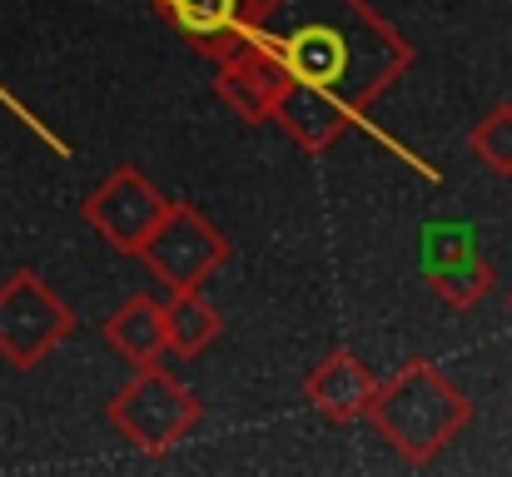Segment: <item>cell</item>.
Here are the masks:
<instances>
[{
    "label": "cell",
    "mask_w": 512,
    "mask_h": 477,
    "mask_svg": "<svg viewBox=\"0 0 512 477\" xmlns=\"http://www.w3.org/2000/svg\"><path fill=\"white\" fill-rule=\"evenodd\" d=\"M249 50L274 70V125H284L299 150L319 155L343 130H368L403 155L378 125H368V105L413 65V45L368 0H259ZM403 159L438 179L423 159Z\"/></svg>",
    "instance_id": "1"
},
{
    "label": "cell",
    "mask_w": 512,
    "mask_h": 477,
    "mask_svg": "<svg viewBox=\"0 0 512 477\" xmlns=\"http://www.w3.org/2000/svg\"><path fill=\"white\" fill-rule=\"evenodd\" d=\"M368 418H373V428L383 433V443H388L403 463L423 468V463H433V458L473 423V403H468L433 363L413 358V363H403L388 383H378Z\"/></svg>",
    "instance_id": "2"
},
{
    "label": "cell",
    "mask_w": 512,
    "mask_h": 477,
    "mask_svg": "<svg viewBox=\"0 0 512 477\" xmlns=\"http://www.w3.org/2000/svg\"><path fill=\"white\" fill-rule=\"evenodd\" d=\"M105 418L130 438L135 453L160 458V453L179 448V443L199 428L204 408H199V398L174 378L170 368L155 358V363H135V378L110 398Z\"/></svg>",
    "instance_id": "3"
},
{
    "label": "cell",
    "mask_w": 512,
    "mask_h": 477,
    "mask_svg": "<svg viewBox=\"0 0 512 477\" xmlns=\"http://www.w3.org/2000/svg\"><path fill=\"white\" fill-rule=\"evenodd\" d=\"M140 259L155 269V279L165 289H199L224 259H229V239L194 209L170 199L165 219L150 229V239L140 244Z\"/></svg>",
    "instance_id": "4"
},
{
    "label": "cell",
    "mask_w": 512,
    "mask_h": 477,
    "mask_svg": "<svg viewBox=\"0 0 512 477\" xmlns=\"http://www.w3.org/2000/svg\"><path fill=\"white\" fill-rule=\"evenodd\" d=\"M75 314L40 284V274H15L0 289V353L10 368H35L55 343H65Z\"/></svg>",
    "instance_id": "5"
},
{
    "label": "cell",
    "mask_w": 512,
    "mask_h": 477,
    "mask_svg": "<svg viewBox=\"0 0 512 477\" xmlns=\"http://www.w3.org/2000/svg\"><path fill=\"white\" fill-rule=\"evenodd\" d=\"M165 209H170V199H165L135 164H120V169L90 194L85 224H90L105 244H115L120 254H140V244H145L150 229L165 219Z\"/></svg>",
    "instance_id": "6"
},
{
    "label": "cell",
    "mask_w": 512,
    "mask_h": 477,
    "mask_svg": "<svg viewBox=\"0 0 512 477\" xmlns=\"http://www.w3.org/2000/svg\"><path fill=\"white\" fill-rule=\"evenodd\" d=\"M174 30L209 60H229L249 45V20L259 0H155Z\"/></svg>",
    "instance_id": "7"
},
{
    "label": "cell",
    "mask_w": 512,
    "mask_h": 477,
    "mask_svg": "<svg viewBox=\"0 0 512 477\" xmlns=\"http://www.w3.org/2000/svg\"><path fill=\"white\" fill-rule=\"evenodd\" d=\"M373 393H378V378L353 353H329L324 363H314L304 373V398L329 423H358V418H368Z\"/></svg>",
    "instance_id": "8"
},
{
    "label": "cell",
    "mask_w": 512,
    "mask_h": 477,
    "mask_svg": "<svg viewBox=\"0 0 512 477\" xmlns=\"http://www.w3.org/2000/svg\"><path fill=\"white\" fill-rule=\"evenodd\" d=\"M214 95H219V105L234 115V120H244V125H264V120H274V95H279V80H274V70L244 45L239 55H229V60H219V75H214Z\"/></svg>",
    "instance_id": "9"
},
{
    "label": "cell",
    "mask_w": 512,
    "mask_h": 477,
    "mask_svg": "<svg viewBox=\"0 0 512 477\" xmlns=\"http://www.w3.org/2000/svg\"><path fill=\"white\" fill-rule=\"evenodd\" d=\"M105 338L115 353H125L130 363H155L165 358V304L155 294H130L110 323H105Z\"/></svg>",
    "instance_id": "10"
},
{
    "label": "cell",
    "mask_w": 512,
    "mask_h": 477,
    "mask_svg": "<svg viewBox=\"0 0 512 477\" xmlns=\"http://www.w3.org/2000/svg\"><path fill=\"white\" fill-rule=\"evenodd\" d=\"M219 328H224V318L199 299V289H170V299H165V353L199 358L219 338Z\"/></svg>",
    "instance_id": "11"
},
{
    "label": "cell",
    "mask_w": 512,
    "mask_h": 477,
    "mask_svg": "<svg viewBox=\"0 0 512 477\" xmlns=\"http://www.w3.org/2000/svg\"><path fill=\"white\" fill-rule=\"evenodd\" d=\"M428 284H433V294H438L448 309L463 314V309H473V304H483V299L493 294V264L478 259V254H468V259H458V264L433 269Z\"/></svg>",
    "instance_id": "12"
},
{
    "label": "cell",
    "mask_w": 512,
    "mask_h": 477,
    "mask_svg": "<svg viewBox=\"0 0 512 477\" xmlns=\"http://www.w3.org/2000/svg\"><path fill=\"white\" fill-rule=\"evenodd\" d=\"M473 224H458V219H438V224H423V234H418V254H423V274H433V269H443V264H458V259H468V254H478L473 249Z\"/></svg>",
    "instance_id": "13"
},
{
    "label": "cell",
    "mask_w": 512,
    "mask_h": 477,
    "mask_svg": "<svg viewBox=\"0 0 512 477\" xmlns=\"http://www.w3.org/2000/svg\"><path fill=\"white\" fill-rule=\"evenodd\" d=\"M468 145H473V155L483 159V169L512 179V105H493L478 120V130H473Z\"/></svg>",
    "instance_id": "14"
},
{
    "label": "cell",
    "mask_w": 512,
    "mask_h": 477,
    "mask_svg": "<svg viewBox=\"0 0 512 477\" xmlns=\"http://www.w3.org/2000/svg\"><path fill=\"white\" fill-rule=\"evenodd\" d=\"M508 304H512V299H508Z\"/></svg>",
    "instance_id": "15"
}]
</instances>
